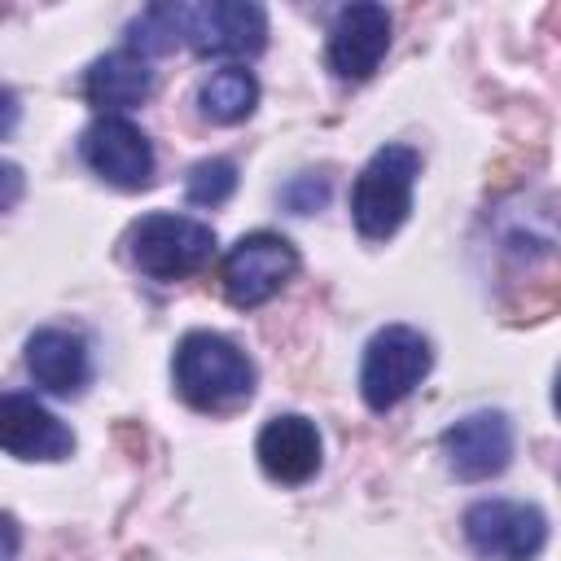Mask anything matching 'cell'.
<instances>
[{
	"mask_svg": "<svg viewBox=\"0 0 561 561\" xmlns=\"http://www.w3.org/2000/svg\"><path fill=\"white\" fill-rule=\"evenodd\" d=\"M171 373H175L180 399L197 412H228V408H237L254 394L250 355L237 342H228L224 333H210V329H193V333L180 337Z\"/></svg>",
	"mask_w": 561,
	"mask_h": 561,
	"instance_id": "obj_1",
	"label": "cell"
},
{
	"mask_svg": "<svg viewBox=\"0 0 561 561\" xmlns=\"http://www.w3.org/2000/svg\"><path fill=\"white\" fill-rule=\"evenodd\" d=\"M416 175H421V158L408 145H381L364 162V171L355 175V188H351V219H355L359 237L386 241L403 228V219L412 210Z\"/></svg>",
	"mask_w": 561,
	"mask_h": 561,
	"instance_id": "obj_2",
	"label": "cell"
},
{
	"mask_svg": "<svg viewBox=\"0 0 561 561\" xmlns=\"http://www.w3.org/2000/svg\"><path fill=\"white\" fill-rule=\"evenodd\" d=\"M434 351L425 342L421 329L412 324H386L368 337L364 346V364H359V394L373 412H390L399 408L430 373Z\"/></svg>",
	"mask_w": 561,
	"mask_h": 561,
	"instance_id": "obj_3",
	"label": "cell"
},
{
	"mask_svg": "<svg viewBox=\"0 0 561 561\" xmlns=\"http://www.w3.org/2000/svg\"><path fill=\"white\" fill-rule=\"evenodd\" d=\"M131 263L149 276V280H184L193 272H202L215 254V228L193 219V215H171V210H158V215H145L131 237Z\"/></svg>",
	"mask_w": 561,
	"mask_h": 561,
	"instance_id": "obj_4",
	"label": "cell"
},
{
	"mask_svg": "<svg viewBox=\"0 0 561 561\" xmlns=\"http://www.w3.org/2000/svg\"><path fill=\"white\" fill-rule=\"evenodd\" d=\"M294 272H298V250L280 232H250L224 254L219 285L232 307L250 311V307H263L267 298H276Z\"/></svg>",
	"mask_w": 561,
	"mask_h": 561,
	"instance_id": "obj_5",
	"label": "cell"
},
{
	"mask_svg": "<svg viewBox=\"0 0 561 561\" xmlns=\"http://www.w3.org/2000/svg\"><path fill=\"white\" fill-rule=\"evenodd\" d=\"M465 539L486 561H535L548 543V517L526 500H478L465 508Z\"/></svg>",
	"mask_w": 561,
	"mask_h": 561,
	"instance_id": "obj_6",
	"label": "cell"
},
{
	"mask_svg": "<svg viewBox=\"0 0 561 561\" xmlns=\"http://www.w3.org/2000/svg\"><path fill=\"white\" fill-rule=\"evenodd\" d=\"M180 31L197 57H254L267 44V13L245 0H206L184 4Z\"/></svg>",
	"mask_w": 561,
	"mask_h": 561,
	"instance_id": "obj_7",
	"label": "cell"
},
{
	"mask_svg": "<svg viewBox=\"0 0 561 561\" xmlns=\"http://www.w3.org/2000/svg\"><path fill=\"white\" fill-rule=\"evenodd\" d=\"M79 153L114 188L136 193V188H149V180H153V149H149L145 131L123 114H101L83 131Z\"/></svg>",
	"mask_w": 561,
	"mask_h": 561,
	"instance_id": "obj_8",
	"label": "cell"
},
{
	"mask_svg": "<svg viewBox=\"0 0 561 561\" xmlns=\"http://www.w3.org/2000/svg\"><path fill=\"white\" fill-rule=\"evenodd\" d=\"M438 443H443L447 469L460 482H486V478L504 473L513 460V425L504 412H491V408L460 416L456 425L443 430Z\"/></svg>",
	"mask_w": 561,
	"mask_h": 561,
	"instance_id": "obj_9",
	"label": "cell"
},
{
	"mask_svg": "<svg viewBox=\"0 0 561 561\" xmlns=\"http://www.w3.org/2000/svg\"><path fill=\"white\" fill-rule=\"evenodd\" d=\"M0 451L18 460H66L75 451V434L35 394L0 390Z\"/></svg>",
	"mask_w": 561,
	"mask_h": 561,
	"instance_id": "obj_10",
	"label": "cell"
},
{
	"mask_svg": "<svg viewBox=\"0 0 561 561\" xmlns=\"http://www.w3.org/2000/svg\"><path fill=\"white\" fill-rule=\"evenodd\" d=\"M390 48V13L381 4H346L329 26V70L337 79H368Z\"/></svg>",
	"mask_w": 561,
	"mask_h": 561,
	"instance_id": "obj_11",
	"label": "cell"
},
{
	"mask_svg": "<svg viewBox=\"0 0 561 561\" xmlns=\"http://www.w3.org/2000/svg\"><path fill=\"white\" fill-rule=\"evenodd\" d=\"M254 456L263 465V473L280 486H302L320 473V456H324V443H320V430L316 421L298 416V412H285V416H272L259 438H254Z\"/></svg>",
	"mask_w": 561,
	"mask_h": 561,
	"instance_id": "obj_12",
	"label": "cell"
},
{
	"mask_svg": "<svg viewBox=\"0 0 561 561\" xmlns=\"http://www.w3.org/2000/svg\"><path fill=\"white\" fill-rule=\"evenodd\" d=\"M26 368L48 394H79L92 377L88 342L70 329H35L26 337Z\"/></svg>",
	"mask_w": 561,
	"mask_h": 561,
	"instance_id": "obj_13",
	"label": "cell"
},
{
	"mask_svg": "<svg viewBox=\"0 0 561 561\" xmlns=\"http://www.w3.org/2000/svg\"><path fill=\"white\" fill-rule=\"evenodd\" d=\"M153 92V70L145 57H136L131 48H114L105 57H96L88 66V79H83V96L101 110V114H118V110H131L140 101H149Z\"/></svg>",
	"mask_w": 561,
	"mask_h": 561,
	"instance_id": "obj_14",
	"label": "cell"
},
{
	"mask_svg": "<svg viewBox=\"0 0 561 561\" xmlns=\"http://www.w3.org/2000/svg\"><path fill=\"white\" fill-rule=\"evenodd\" d=\"M254 105H259V79L245 66H224L210 79H202V88H197L202 118H210L219 127L245 123L254 114Z\"/></svg>",
	"mask_w": 561,
	"mask_h": 561,
	"instance_id": "obj_15",
	"label": "cell"
},
{
	"mask_svg": "<svg viewBox=\"0 0 561 561\" xmlns=\"http://www.w3.org/2000/svg\"><path fill=\"white\" fill-rule=\"evenodd\" d=\"M180 18H184V4H149V9L127 26V48H131L136 57H145V61L171 53V48L184 39Z\"/></svg>",
	"mask_w": 561,
	"mask_h": 561,
	"instance_id": "obj_16",
	"label": "cell"
},
{
	"mask_svg": "<svg viewBox=\"0 0 561 561\" xmlns=\"http://www.w3.org/2000/svg\"><path fill=\"white\" fill-rule=\"evenodd\" d=\"M237 188V167L228 158H202L193 171H188V184H184V197L193 206H219L228 202Z\"/></svg>",
	"mask_w": 561,
	"mask_h": 561,
	"instance_id": "obj_17",
	"label": "cell"
},
{
	"mask_svg": "<svg viewBox=\"0 0 561 561\" xmlns=\"http://www.w3.org/2000/svg\"><path fill=\"white\" fill-rule=\"evenodd\" d=\"M324 197H329V184L316 180V175H294V180L280 188V202H285L294 215H311L316 206H324Z\"/></svg>",
	"mask_w": 561,
	"mask_h": 561,
	"instance_id": "obj_18",
	"label": "cell"
},
{
	"mask_svg": "<svg viewBox=\"0 0 561 561\" xmlns=\"http://www.w3.org/2000/svg\"><path fill=\"white\" fill-rule=\"evenodd\" d=\"M22 193H26V175H22V167L0 158V215L13 210V206L22 202Z\"/></svg>",
	"mask_w": 561,
	"mask_h": 561,
	"instance_id": "obj_19",
	"label": "cell"
},
{
	"mask_svg": "<svg viewBox=\"0 0 561 561\" xmlns=\"http://www.w3.org/2000/svg\"><path fill=\"white\" fill-rule=\"evenodd\" d=\"M18 118H22V105H18V96L9 92V88H0V140L18 127Z\"/></svg>",
	"mask_w": 561,
	"mask_h": 561,
	"instance_id": "obj_20",
	"label": "cell"
},
{
	"mask_svg": "<svg viewBox=\"0 0 561 561\" xmlns=\"http://www.w3.org/2000/svg\"><path fill=\"white\" fill-rule=\"evenodd\" d=\"M18 543H22L18 522H13L9 513H0V561H13V557H18Z\"/></svg>",
	"mask_w": 561,
	"mask_h": 561,
	"instance_id": "obj_21",
	"label": "cell"
}]
</instances>
